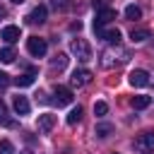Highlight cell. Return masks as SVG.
Returning <instances> with one entry per match:
<instances>
[{"mask_svg": "<svg viewBox=\"0 0 154 154\" xmlns=\"http://www.w3.org/2000/svg\"><path fill=\"white\" fill-rule=\"evenodd\" d=\"M46 14H48L46 5H36V7H34V10L29 12L26 22H29V24H43V22H46Z\"/></svg>", "mask_w": 154, "mask_h": 154, "instance_id": "obj_6", "label": "cell"}, {"mask_svg": "<svg viewBox=\"0 0 154 154\" xmlns=\"http://www.w3.org/2000/svg\"><path fill=\"white\" fill-rule=\"evenodd\" d=\"M94 132H96V137H101V140H106V137H108V135L113 132V125H111V123H99Z\"/></svg>", "mask_w": 154, "mask_h": 154, "instance_id": "obj_17", "label": "cell"}, {"mask_svg": "<svg viewBox=\"0 0 154 154\" xmlns=\"http://www.w3.org/2000/svg\"><path fill=\"white\" fill-rule=\"evenodd\" d=\"M12 106H14V111H17L19 116H26V113L31 111V106H29V99H26V96H22V94H17V96L12 99Z\"/></svg>", "mask_w": 154, "mask_h": 154, "instance_id": "obj_9", "label": "cell"}, {"mask_svg": "<svg viewBox=\"0 0 154 154\" xmlns=\"http://www.w3.org/2000/svg\"><path fill=\"white\" fill-rule=\"evenodd\" d=\"M14 84H17V87H31V84H34V72H26V75L14 77Z\"/></svg>", "mask_w": 154, "mask_h": 154, "instance_id": "obj_18", "label": "cell"}, {"mask_svg": "<svg viewBox=\"0 0 154 154\" xmlns=\"http://www.w3.org/2000/svg\"><path fill=\"white\" fill-rule=\"evenodd\" d=\"M94 113H96V116H106V113H108L106 101H96V103H94Z\"/></svg>", "mask_w": 154, "mask_h": 154, "instance_id": "obj_24", "label": "cell"}, {"mask_svg": "<svg viewBox=\"0 0 154 154\" xmlns=\"http://www.w3.org/2000/svg\"><path fill=\"white\" fill-rule=\"evenodd\" d=\"M135 147L137 149H142V152H147V149H152L154 147V132H142V135H137L135 137Z\"/></svg>", "mask_w": 154, "mask_h": 154, "instance_id": "obj_7", "label": "cell"}, {"mask_svg": "<svg viewBox=\"0 0 154 154\" xmlns=\"http://www.w3.org/2000/svg\"><path fill=\"white\" fill-rule=\"evenodd\" d=\"M113 154H116V152H113Z\"/></svg>", "mask_w": 154, "mask_h": 154, "instance_id": "obj_30", "label": "cell"}, {"mask_svg": "<svg viewBox=\"0 0 154 154\" xmlns=\"http://www.w3.org/2000/svg\"><path fill=\"white\" fill-rule=\"evenodd\" d=\"M26 51H29L34 58H43L46 51H48V43H46V38H41V36H29V38H26Z\"/></svg>", "mask_w": 154, "mask_h": 154, "instance_id": "obj_2", "label": "cell"}, {"mask_svg": "<svg viewBox=\"0 0 154 154\" xmlns=\"http://www.w3.org/2000/svg\"><path fill=\"white\" fill-rule=\"evenodd\" d=\"M53 103L55 106H67V103H72V91L67 89V87H55V91H53Z\"/></svg>", "mask_w": 154, "mask_h": 154, "instance_id": "obj_4", "label": "cell"}, {"mask_svg": "<svg viewBox=\"0 0 154 154\" xmlns=\"http://www.w3.org/2000/svg\"><path fill=\"white\" fill-rule=\"evenodd\" d=\"M89 82H91V72L84 70V67H82V70H75L72 77H70V84H72V87H87Z\"/></svg>", "mask_w": 154, "mask_h": 154, "instance_id": "obj_5", "label": "cell"}, {"mask_svg": "<svg viewBox=\"0 0 154 154\" xmlns=\"http://www.w3.org/2000/svg\"><path fill=\"white\" fill-rule=\"evenodd\" d=\"M0 38H2V41H7V43H14V41L19 38V26H14V24H7V26L0 31Z\"/></svg>", "mask_w": 154, "mask_h": 154, "instance_id": "obj_10", "label": "cell"}, {"mask_svg": "<svg viewBox=\"0 0 154 154\" xmlns=\"http://www.w3.org/2000/svg\"><path fill=\"white\" fill-rule=\"evenodd\" d=\"M2 17H5V7L0 5V19H2Z\"/></svg>", "mask_w": 154, "mask_h": 154, "instance_id": "obj_28", "label": "cell"}, {"mask_svg": "<svg viewBox=\"0 0 154 154\" xmlns=\"http://www.w3.org/2000/svg\"><path fill=\"white\" fill-rule=\"evenodd\" d=\"M70 29H72V31H75V29L79 31V29H82V22H75V24H70Z\"/></svg>", "mask_w": 154, "mask_h": 154, "instance_id": "obj_27", "label": "cell"}, {"mask_svg": "<svg viewBox=\"0 0 154 154\" xmlns=\"http://www.w3.org/2000/svg\"><path fill=\"white\" fill-rule=\"evenodd\" d=\"M130 103H132V108H147V106L152 103V96L140 94V96H132V99H130Z\"/></svg>", "mask_w": 154, "mask_h": 154, "instance_id": "obj_15", "label": "cell"}, {"mask_svg": "<svg viewBox=\"0 0 154 154\" xmlns=\"http://www.w3.org/2000/svg\"><path fill=\"white\" fill-rule=\"evenodd\" d=\"M26 154H29V152H26Z\"/></svg>", "mask_w": 154, "mask_h": 154, "instance_id": "obj_31", "label": "cell"}, {"mask_svg": "<svg viewBox=\"0 0 154 154\" xmlns=\"http://www.w3.org/2000/svg\"><path fill=\"white\" fill-rule=\"evenodd\" d=\"M67 60H70V58H67L65 53H58V55L51 60V72H63V70L67 67Z\"/></svg>", "mask_w": 154, "mask_h": 154, "instance_id": "obj_13", "label": "cell"}, {"mask_svg": "<svg viewBox=\"0 0 154 154\" xmlns=\"http://www.w3.org/2000/svg\"><path fill=\"white\" fill-rule=\"evenodd\" d=\"M0 123H2V125H7V128L12 125V120L7 118V106H5V101H2V99H0Z\"/></svg>", "mask_w": 154, "mask_h": 154, "instance_id": "obj_21", "label": "cell"}, {"mask_svg": "<svg viewBox=\"0 0 154 154\" xmlns=\"http://www.w3.org/2000/svg\"><path fill=\"white\" fill-rule=\"evenodd\" d=\"M130 38H132L135 43H142V41L152 38V31H149L147 26H140V29H132V31H130Z\"/></svg>", "mask_w": 154, "mask_h": 154, "instance_id": "obj_14", "label": "cell"}, {"mask_svg": "<svg viewBox=\"0 0 154 154\" xmlns=\"http://www.w3.org/2000/svg\"><path fill=\"white\" fill-rule=\"evenodd\" d=\"M10 82H12V79H10V75L0 70V91H5V89L10 87Z\"/></svg>", "mask_w": 154, "mask_h": 154, "instance_id": "obj_25", "label": "cell"}, {"mask_svg": "<svg viewBox=\"0 0 154 154\" xmlns=\"http://www.w3.org/2000/svg\"><path fill=\"white\" fill-rule=\"evenodd\" d=\"M14 58H17V53H14V48H2L0 51V63H5V65H10V63H14Z\"/></svg>", "mask_w": 154, "mask_h": 154, "instance_id": "obj_16", "label": "cell"}, {"mask_svg": "<svg viewBox=\"0 0 154 154\" xmlns=\"http://www.w3.org/2000/svg\"><path fill=\"white\" fill-rule=\"evenodd\" d=\"M116 19V10L113 7H103V10H96V19H94V31H101L108 22Z\"/></svg>", "mask_w": 154, "mask_h": 154, "instance_id": "obj_3", "label": "cell"}, {"mask_svg": "<svg viewBox=\"0 0 154 154\" xmlns=\"http://www.w3.org/2000/svg\"><path fill=\"white\" fill-rule=\"evenodd\" d=\"M12 2H17V5H19V2H24V0H12Z\"/></svg>", "mask_w": 154, "mask_h": 154, "instance_id": "obj_29", "label": "cell"}, {"mask_svg": "<svg viewBox=\"0 0 154 154\" xmlns=\"http://www.w3.org/2000/svg\"><path fill=\"white\" fill-rule=\"evenodd\" d=\"M125 17H128V19H140V17H142V10H140L137 5H128V7H125Z\"/></svg>", "mask_w": 154, "mask_h": 154, "instance_id": "obj_20", "label": "cell"}, {"mask_svg": "<svg viewBox=\"0 0 154 154\" xmlns=\"http://www.w3.org/2000/svg\"><path fill=\"white\" fill-rule=\"evenodd\" d=\"M128 79H130L132 87H147V84H149V72H144V70H132Z\"/></svg>", "mask_w": 154, "mask_h": 154, "instance_id": "obj_8", "label": "cell"}, {"mask_svg": "<svg viewBox=\"0 0 154 154\" xmlns=\"http://www.w3.org/2000/svg\"><path fill=\"white\" fill-rule=\"evenodd\" d=\"M79 120H82V106H77V108H72V111L67 113V123H70V125H77Z\"/></svg>", "mask_w": 154, "mask_h": 154, "instance_id": "obj_19", "label": "cell"}, {"mask_svg": "<svg viewBox=\"0 0 154 154\" xmlns=\"http://www.w3.org/2000/svg\"><path fill=\"white\" fill-rule=\"evenodd\" d=\"M51 7L58 10V12H65L70 7V0H51Z\"/></svg>", "mask_w": 154, "mask_h": 154, "instance_id": "obj_22", "label": "cell"}, {"mask_svg": "<svg viewBox=\"0 0 154 154\" xmlns=\"http://www.w3.org/2000/svg\"><path fill=\"white\" fill-rule=\"evenodd\" d=\"M96 36H101L103 41H108V43H120V31L118 29H101V31H96Z\"/></svg>", "mask_w": 154, "mask_h": 154, "instance_id": "obj_12", "label": "cell"}, {"mask_svg": "<svg viewBox=\"0 0 154 154\" xmlns=\"http://www.w3.org/2000/svg\"><path fill=\"white\" fill-rule=\"evenodd\" d=\"M70 51H72V55H77V60H82V63L91 60V48H89V43H87L84 38H72Z\"/></svg>", "mask_w": 154, "mask_h": 154, "instance_id": "obj_1", "label": "cell"}, {"mask_svg": "<svg viewBox=\"0 0 154 154\" xmlns=\"http://www.w3.org/2000/svg\"><path fill=\"white\" fill-rule=\"evenodd\" d=\"M36 125H38V130H41V132H51V130H53V125H55V116L43 113V116H38Z\"/></svg>", "mask_w": 154, "mask_h": 154, "instance_id": "obj_11", "label": "cell"}, {"mask_svg": "<svg viewBox=\"0 0 154 154\" xmlns=\"http://www.w3.org/2000/svg\"><path fill=\"white\" fill-rule=\"evenodd\" d=\"M0 154H14V147L10 140H0Z\"/></svg>", "mask_w": 154, "mask_h": 154, "instance_id": "obj_23", "label": "cell"}, {"mask_svg": "<svg viewBox=\"0 0 154 154\" xmlns=\"http://www.w3.org/2000/svg\"><path fill=\"white\" fill-rule=\"evenodd\" d=\"M94 7L96 10H103V7H111V5H108V0H94Z\"/></svg>", "mask_w": 154, "mask_h": 154, "instance_id": "obj_26", "label": "cell"}]
</instances>
